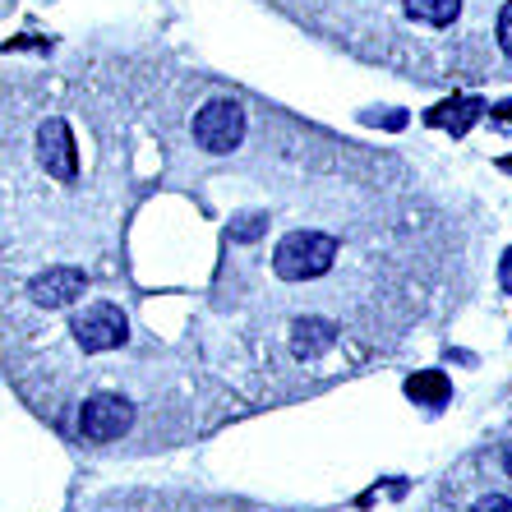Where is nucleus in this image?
Segmentation results:
<instances>
[{
	"mask_svg": "<svg viewBox=\"0 0 512 512\" xmlns=\"http://www.w3.org/2000/svg\"><path fill=\"white\" fill-rule=\"evenodd\" d=\"M499 282H503V291H512V250H508V259H503V268H499Z\"/></svg>",
	"mask_w": 512,
	"mask_h": 512,
	"instance_id": "nucleus-8",
	"label": "nucleus"
},
{
	"mask_svg": "<svg viewBox=\"0 0 512 512\" xmlns=\"http://www.w3.org/2000/svg\"><path fill=\"white\" fill-rule=\"evenodd\" d=\"M134 425V402L120 393H93L79 406V434L88 443H111L120 434H130Z\"/></svg>",
	"mask_w": 512,
	"mask_h": 512,
	"instance_id": "nucleus-2",
	"label": "nucleus"
},
{
	"mask_svg": "<svg viewBox=\"0 0 512 512\" xmlns=\"http://www.w3.org/2000/svg\"><path fill=\"white\" fill-rule=\"evenodd\" d=\"M466 0H402V19L416 28H429V33H448L462 19Z\"/></svg>",
	"mask_w": 512,
	"mask_h": 512,
	"instance_id": "nucleus-5",
	"label": "nucleus"
},
{
	"mask_svg": "<svg viewBox=\"0 0 512 512\" xmlns=\"http://www.w3.org/2000/svg\"><path fill=\"white\" fill-rule=\"evenodd\" d=\"M84 291H88V277L79 273V268H47L42 277L28 282V296H33V305H42V310H65V305H74Z\"/></svg>",
	"mask_w": 512,
	"mask_h": 512,
	"instance_id": "nucleus-3",
	"label": "nucleus"
},
{
	"mask_svg": "<svg viewBox=\"0 0 512 512\" xmlns=\"http://www.w3.org/2000/svg\"><path fill=\"white\" fill-rule=\"evenodd\" d=\"M494 47L512 60V0H499V14H494Z\"/></svg>",
	"mask_w": 512,
	"mask_h": 512,
	"instance_id": "nucleus-6",
	"label": "nucleus"
},
{
	"mask_svg": "<svg viewBox=\"0 0 512 512\" xmlns=\"http://www.w3.org/2000/svg\"><path fill=\"white\" fill-rule=\"evenodd\" d=\"M471 512H512V499H503V494H489V499H480Z\"/></svg>",
	"mask_w": 512,
	"mask_h": 512,
	"instance_id": "nucleus-7",
	"label": "nucleus"
},
{
	"mask_svg": "<svg viewBox=\"0 0 512 512\" xmlns=\"http://www.w3.org/2000/svg\"><path fill=\"white\" fill-rule=\"evenodd\" d=\"M190 130H194V143L208 157H231L240 148V139H245V107L231 102V97H217V102L199 107Z\"/></svg>",
	"mask_w": 512,
	"mask_h": 512,
	"instance_id": "nucleus-1",
	"label": "nucleus"
},
{
	"mask_svg": "<svg viewBox=\"0 0 512 512\" xmlns=\"http://www.w3.org/2000/svg\"><path fill=\"white\" fill-rule=\"evenodd\" d=\"M37 157H42V167H47V176L56 180H74V139H70V125L60 116L42 120V130H37Z\"/></svg>",
	"mask_w": 512,
	"mask_h": 512,
	"instance_id": "nucleus-4",
	"label": "nucleus"
},
{
	"mask_svg": "<svg viewBox=\"0 0 512 512\" xmlns=\"http://www.w3.org/2000/svg\"><path fill=\"white\" fill-rule=\"evenodd\" d=\"M503 471H508V476H512V443H508V448H503Z\"/></svg>",
	"mask_w": 512,
	"mask_h": 512,
	"instance_id": "nucleus-9",
	"label": "nucleus"
}]
</instances>
